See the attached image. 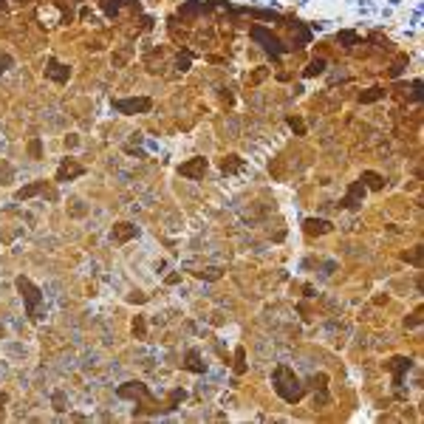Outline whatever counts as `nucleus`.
Listing matches in <instances>:
<instances>
[{"instance_id":"obj_1","label":"nucleus","mask_w":424,"mask_h":424,"mask_svg":"<svg viewBox=\"0 0 424 424\" xmlns=\"http://www.w3.org/2000/svg\"><path fill=\"white\" fill-rule=\"evenodd\" d=\"M272 382H275V390L280 393V399L283 402H289V404H294V402H300L305 393V387L300 384V379L294 376L292 368H286V365H277L275 368V373H272Z\"/></svg>"},{"instance_id":"obj_2","label":"nucleus","mask_w":424,"mask_h":424,"mask_svg":"<svg viewBox=\"0 0 424 424\" xmlns=\"http://www.w3.org/2000/svg\"><path fill=\"white\" fill-rule=\"evenodd\" d=\"M17 292L23 294V300H26V314L31 319H37V305L42 303L40 289H37V286H34L28 277H17Z\"/></svg>"},{"instance_id":"obj_3","label":"nucleus","mask_w":424,"mask_h":424,"mask_svg":"<svg viewBox=\"0 0 424 424\" xmlns=\"http://www.w3.org/2000/svg\"><path fill=\"white\" fill-rule=\"evenodd\" d=\"M252 40L263 42V48H266V51H272V54H283V51H286V45H283L275 34H269V31H266V28H260V26L252 28Z\"/></svg>"},{"instance_id":"obj_4","label":"nucleus","mask_w":424,"mask_h":424,"mask_svg":"<svg viewBox=\"0 0 424 424\" xmlns=\"http://www.w3.org/2000/svg\"><path fill=\"white\" fill-rule=\"evenodd\" d=\"M113 107L119 113H145V110H150V99L147 96H142V99H116Z\"/></svg>"},{"instance_id":"obj_5","label":"nucleus","mask_w":424,"mask_h":424,"mask_svg":"<svg viewBox=\"0 0 424 424\" xmlns=\"http://www.w3.org/2000/svg\"><path fill=\"white\" fill-rule=\"evenodd\" d=\"M178 172H181L184 178H198V175H204V172H207V159L187 161V164H181V167H178Z\"/></svg>"},{"instance_id":"obj_6","label":"nucleus","mask_w":424,"mask_h":424,"mask_svg":"<svg viewBox=\"0 0 424 424\" xmlns=\"http://www.w3.org/2000/svg\"><path fill=\"white\" fill-rule=\"evenodd\" d=\"M139 235V229L133 224H116L113 226V240H119V243H125V240H130Z\"/></svg>"},{"instance_id":"obj_7","label":"nucleus","mask_w":424,"mask_h":424,"mask_svg":"<svg viewBox=\"0 0 424 424\" xmlns=\"http://www.w3.org/2000/svg\"><path fill=\"white\" fill-rule=\"evenodd\" d=\"M45 74H48L54 82H68V68L60 65L57 60H48V68H45Z\"/></svg>"},{"instance_id":"obj_8","label":"nucleus","mask_w":424,"mask_h":424,"mask_svg":"<svg viewBox=\"0 0 424 424\" xmlns=\"http://www.w3.org/2000/svg\"><path fill=\"white\" fill-rule=\"evenodd\" d=\"M74 175H82V167L74 164V161H65V164L57 170V181H65V178H74Z\"/></svg>"},{"instance_id":"obj_9","label":"nucleus","mask_w":424,"mask_h":424,"mask_svg":"<svg viewBox=\"0 0 424 424\" xmlns=\"http://www.w3.org/2000/svg\"><path fill=\"white\" fill-rule=\"evenodd\" d=\"M387 368H393V384H402V373L410 368V359H404V357H399V359H393Z\"/></svg>"},{"instance_id":"obj_10","label":"nucleus","mask_w":424,"mask_h":424,"mask_svg":"<svg viewBox=\"0 0 424 424\" xmlns=\"http://www.w3.org/2000/svg\"><path fill=\"white\" fill-rule=\"evenodd\" d=\"M328 229H331V224H328V221H314V218H308V221H305V232H308V235H325Z\"/></svg>"},{"instance_id":"obj_11","label":"nucleus","mask_w":424,"mask_h":424,"mask_svg":"<svg viewBox=\"0 0 424 424\" xmlns=\"http://www.w3.org/2000/svg\"><path fill=\"white\" fill-rule=\"evenodd\" d=\"M359 195H365V184H362V181H357V184L351 187V192H348V198L342 201V207L354 210V207H357V198H359Z\"/></svg>"},{"instance_id":"obj_12","label":"nucleus","mask_w":424,"mask_h":424,"mask_svg":"<svg viewBox=\"0 0 424 424\" xmlns=\"http://www.w3.org/2000/svg\"><path fill=\"white\" fill-rule=\"evenodd\" d=\"M40 190H45V181H37V184H28V187H23V190L17 192V198H20V201H26V198H31V195H37Z\"/></svg>"},{"instance_id":"obj_13","label":"nucleus","mask_w":424,"mask_h":424,"mask_svg":"<svg viewBox=\"0 0 424 424\" xmlns=\"http://www.w3.org/2000/svg\"><path fill=\"white\" fill-rule=\"evenodd\" d=\"M187 371L204 373V365L198 362V351H190V354H187Z\"/></svg>"},{"instance_id":"obj_14","label":"nucleus","mask_w":424,"mask_h":424,"mask_svg":"<svg viewBox=\"0 0 424 424\" xmlns=\"http://www.w3.org/2000/svg\"><path fill=\"white\" fill-rule=\"evenodd\" d=\"M221 170H224V172H235V170H240V159H238V156H226V159L221 161Z\"/></svg>"},{"instance_id":"obj_15","label":"nucleus","mask_w":424,"mask_h":424,"mask_svg":"<svg viewBox=\"0 0 424 424\" xmlns=\"http://www.w3.org/2000/svg\"><path fill=\"white\" fill-rule=\"evenodd\" d=\"M322 71H325V60H314V63H308V68H305V77H317Z\"/></svg>"},{"instance_id":"obj_16","label":"nucleus","mask_w":424,"mask_h":424,"mask_svg":"<svg viewBox=\"0 0 424 424\" xmlns=\"http://www.w3.org/2000/svg\"><path fill=\"white\" fill-rule=\"evenodd\" d=\"M379 96H384V91H382V88H371L368 93H362V102H376Z\"/></svg>"},{"instance_id":"obj_17","label":"nucleus","mask_w":424,"mask_h":424,"mask_svg":"<svg viewBox=\"0 0 424 424\" xmlns=\"http://www.w3.org/2000/svg\"><path fill=\"white\" fill-rule=\"evenodd\" d=\"M362 178H365V181H368V184H371L373 190H382V178H379V175H376V172H365V175H362Z\"/></svg>"},{"instance_id":"obj_18","label":"nucleus","mask_w":424,"mask_h":424,"mask_svg":"<svg viewBox=\"0 0 424 424\" xmlns=\"http://www.w3.org/2000/svg\"><path fill=\"white\" fill-rule=\"evenodd\" d=\"M404 260H410L413 266H422V246H416L410 254H404Z\"/></svg>"},{"instance_id":"obj_19","label":"nucleus","mask_w":424,"mask_h":424,"mask_svg":"<svg viewBox=\"0 0 424 424\" xmlns=\"http://www.w3.org/2000/svg\"><path fill=\"white\" fill-rule=\"evenodd\" d=\"M404 325H407V328H416V325H422V308H419V311H413L410 319H404Z\"/></svg>"},{"instance_id":"obj_20","label":"nucleus","mask_w":424,"mask_h":424,"mask_svg":"<svg viewBox=\"0 0 424 424\" xmlns=\"http://www.w3.org/2000/svg\"><path fill=\"white\" fill-rule=\"evenodd\" d=\"M54 410H65V399H63V393H54Z\"/></svg>"},{"instance_id":"obj_21","label":"nucleus","mask_w":424,"mask_h":424,"mask_svg":"<svg viewBox=\"0 0 424 424\" xmlns=\"http://www.w3.org/2000/svg\"><path fill=\"white\" fill-rule=\"evenodd\" d=\"M133 334H139V337H145V319L139 317L136 322H133Z\"/></svg>"},{"instance_id":"obj_22","label":"nucleus","mask_w":424,"mask_h":424,"mask_svg":"<svg viewBox=\"0 0 424 424\" xmlns=\"http://www.w3.org/2000/svg\"><path fill=\"white\" fill-rule=\"evenodd\" d=\"M9 65H12V57H9V54H0V74H3Z\"/></svg>"},{"instance_id":"obj_23","label":"nucleus","mask_w":424,"mask_h":424,"mask_svg":"<svg viewBox=\"0 0 424 424\" xmlns=\"http://www.w3.org/2000/svg\"><path fill=\"white\" fill-rule=\"evenodd\" d=\"M145 300H147V294H142V292L130 294V303H145Z\"/></svg>"},{"instance_id":"obj_24","label":"nucleus","mask_w":424,"mask_h":424,"mask_svg":"<svg viewBox=\"0 0 424 424\" xmlns=\"http://www.w3.org/2000/svg\"><path fill=\"white\" fill-rule=\"evenodd\" d=\"M289 125H292V127H294L297 133H303V130H305V127H303V122H300V119H289Z\"/></svg>"},{"instance_id":"obj_25","label":"nucleus","mask_w":424,"mask_h":424,"mask_svg":"<svg viewBox=\"0 0 424 424\" xmlns=\"http://www.w3.org/2000/svg\"><path fill=\"white\" fill-rule=\"evenodd\" d=\"M246 371V365H243V351L238 348V373H243Z\"/></svg>"},{"instance_id":"obj_26","label":"nucleus","mask_w":424,"mask_h":424,"mask_svg":"<svg viewBox=\"0 0 424 424\" xmlns=\"http://www.w3.org/2000/svg\"><path fill=\"white\" fill-rule=\"evenodd\" d=\"M28 150H31V156H34V159L40 156V145H37V142H31V147H28Z\"/></svg>"},{"instance_id":"obj_27","label":"nucleus","mask_w":424,"mask_h":424,"mask_svg":"<svg viewBox=\"0 0 424 424\" xmlns=\"http://www.w3.org/2000/svg\"><path fill=\"white\" fill-rule=\"evenodd\" d=\"M6 402H9V396H6V393H0V404H6Z\"/></svg>"}]
</instances>
